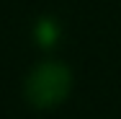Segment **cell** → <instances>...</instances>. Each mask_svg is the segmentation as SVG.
<instances>
[{"label":"cell","mask_w":121,"mask_h":119,"mask_svg":"<svg viewBox=\"0 0 121 119\" xmlns=\"http://www.w3.org/2000/svg\"><path fill=\"white\" fill-rule=\"evenodd\" d=\"M70 83H72V75L65 62H44L36 70H31L26 78V101L39 109L57 106L70 93Z\"/></svg>","instance_id":"obj_1"},{"label":"cell","mask_w":121,"mask_h":119,"mask_svg":"<svg viewBox=\"0 0 121 119\" xmlns=\"http://www.w3.org/2000/svg\"><path fill=\"white\" fill-rule=\"evenodd\" d=\"M34 36H36V42L41 47H54L57 39H59V24L54 18H41L34 29Z\"/></svg>","instance_id":"obj_2"}]
</instances>
